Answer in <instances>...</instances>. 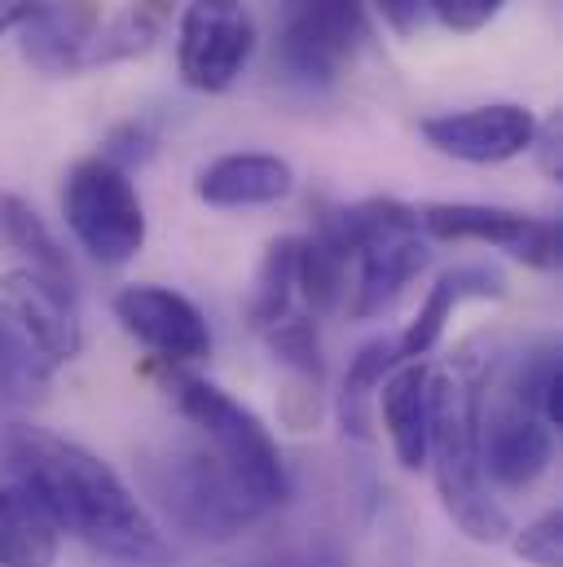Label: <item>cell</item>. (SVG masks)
Listing matches in <instances>:
<instances>
[{
	"label": "cell",
	"instance_id": "obj_28",
	"mask_svg": "<svg viewBox=\"0 0 563 567\" xmlns=\"http://www.w3.org/2000/svg\"><path fill=\"white\" fill-rule=\"evenodd\" d=\"M533 150H538V158H542V172H546V176H560V115H551L546 124H538Z\"/></svg>",
	"mask_w": 563,
	"mask_h": 567
},
{
	"label": "cell",
	"instance_id": "obj_1",
	"mask_svg": "<svg viewBox=\"0 0 563 567\" xmlns=\"http://www.w3.org/2000/svg\"><path fill=\"white\" fill-rule=\"evenodd\" d=\"M0 457L4 475L44 506L58 533H71L75 542L137 567L167 559L158 524L145 515L120 471L93 449L62 440L44 426L13 423L0 431Z\"/></svg>",
	"mask_w": 563,
	"mask_h": 567
},
{
	"label": "cell",
	"instance_id": "obj_29",
	"mask_svg": "<svg viewBox=\"0 0 563 567\" xmlns=\"http://www.w3.org/2000/svg\"><path fill=\"white\" fill-rule=\"evenodd\" d=\"M40 4H44V0H0V35L13 31V27H22Z\"/></svg>",
	"mask_w": 563,
	"mask_h": 567
},
{
	"label": "cell",
	"instance_id": "obj_10",
	"mask_svg": "<svg viewBox=\"0 0 563 567\" xmlns=\"http://www.w3.org/2000/svg\"><path fill=\"white\" fill-rule=\"evenodd\" d=\"M419 225L436 243H484L529 269L560 265V225L551 216H524L489 203H427Z\"/></svg>",
	"mask_w": 563,
	"mask_h": 567
},
{
	"label": "cell",
	"instance_id": "obj_27",
	"mask_svg": "<svg viewBox=\"0 0 563 567\" xmlns=\"http://www.w3.org/2000/svg\"><path fill=\"white\" fill-rule=\"evenodd\" d=\"M422 4L440 27H449L458 35H471V31L489 27L506 9V0H422Z\"/></svg>",
	"mask_w": 563,
	"mask_h": 567
},
{
	"label": "cell",
	"instance_id": "obj_5",
	"mask_svg": "<svg viewBox=\"0 0 563 567\" xmlns=\"http://www.w3.org/2000/svg\"><path fill=\"white\" fill-rule=\"evenodd\" d=\"M150 488L185 533L212 542H229L265 515L207 449H167L154 457Z\"/></svg>",
	"mask_w": 563,
	"mask_h": 567
},
{
	"label": "cell",
	"instance_id": "obj_7",
	"mask_svg": "<svg viewBox=\"0 0 563 567\" xmlns=\"http://www.w3.org/2000/svg\"><path fill=\"white\" fill-rule=\"evenodd\" d=\"M361 40V0H278V66L299 89H330Z\"/></svg>",
	"mask_w": 563,
	"mask_h": 567
},
{
	"label": "cell",
	"instance_id": "obj_21",
	"mask_svg": "<svg viewBox=\"0 0 563 567\" xmlns=\"http://www.w3.org/2000/svg\"><path fill=\"white\" fill-rule=\"evenodd\" d=\"M506 392H511L524 410H533L551 431H560L563 426V357H560V348H542V352L524 357V361L515 365Z\"/></svg>",
	"mask_w": 563,
	"mask_h": 567
},
{
	"label": "cell",
	"instance_id": "obj_17",
	"mask_svg": "<svg viewBox=\"0 0 563 567\" xmlns=\"http://www.w3.org/2000/svg\"><path fill=\"white\" fill-rule=\"evenodd\" d=\"M427 379L431 370L422 361H401L383 379V426L392 440V453L406 471L427 466Z\"/></svg>",
	"mask_w": 563,
	"mask_h": 567
},
{
	"label": "cell",
	"instance_id": "obj_9",
	"mask_svg": "<svg viewBox=\"0 0 563 567\" xmlns=\"http://www.w3.org/2000/svg\"><path fill=\"white\" fill-rule=\"evenodd\" d=\"M256 53V18L243 0H190L181 13V80L194 93H225Z\"/></svg>",
	"mask_w": 563,
	"mask_h": 567
},
{
	"label": "cell",
	"instance_id": "obj_23",
	"mask_svg": "<svg viewBox=\"0 0 563 567\" xmlns=\"http://www.w3.org/2000/svg\"><path fill=\"white\" fill-rule=\"evenodd\" d=\"M290 295H295V238H278V243H269L260 274H256L252 321L260 330L278 326L282 317H290Z\"/></svg>",
	"mask_w": 563,
	"mask_h": 567
},
{
	"label": "cell",
	"instance_id": "obj_14",
	"mask_svg": "<svg viewBox=\"0 0 563 567\" xmlns=\"http://www.w3.org/2000/svg\"><path fill=\"white\" fill-rule=\"evenodd\" d=\"M102 13L93 0H44L18 31L22 58L44 75H80L89 71V53L98 40Z\"/></svg>",
	"mask_w": 563,
	"mask_h": 567
},
{
	"label": "cell",
	"instance_id": "obj_12",
	"mask_svg": "<svg viewBox=\"0 0 563 567\" xmlns=\"http://www.w3.org/2000/svg\"><path fill=\"white\" fill-rule=\"evenodd\" d=\"M115 317H120V326L137 339L141 348H150L167 365L203 361L212 352L207 317L185 295H176L167 286H124L115 295Z\"/></svg>",
	"mask_w": 563,
	"mask_h": 567
},
{
	"label": "cell",
	"instance_id": "obj_3",
	"mask_svg": "<svg viewBox=\"0 0 563 567\" xmlns=\"http://www.w3.org/2000/svg\"><path fill=\"white\" fill-rule=\"evenodd\" d=\"M339 234L348 260L357 265L348 312L357 321L383 317L427 265V234L419 225V212L397 198H366L339 207Z\"/></svg>",
	"mask_w": 563,
	"mask_h": 567
},
{
	"label": "cell",
	"instance_id": "obj_26",
	"mask_svg": "<svg viewBox=\"0 0 563 567\" xmlns=\"http://www.w3.org/2000/svg\"><path fill=\"white\" fill-rule=\"evenodd\" d=\"M515 555L529 559L533 567H563V515L546 511L515 537Z\"/></svg>",
	"mask_w": 563,
	"mask_h": 567
},
{
	"label": "cell",
	"instance_id": "obj_4",
	"mask_svg": "<svg viewBox=\"0 0 563 567\" xmlns=\"http://www.w3.org/2000/svg\"><path fill=\"white\" fill-rule=\"evenodd\" d=\"M167 392H172L176 410L207 435L216 462L238 480V488L260 511H274L286 497L290 480H286V462H282V449L269 435V426L207 379L167 374Z\"/></svg>",
	"mask_w": 563,
	"mask_h": 567
},
{
	"label": "cell",
	"instance_id": "obj_20",
	"mask_svg": "<svg viewBox=\"0 0 563 567\" xmlns=\"http://www.w3.org/2000/svg\"><path fill=\"white\" fill-rule=\"evenodd\" d=\"M172 4L176 0H133V4H124V13H115L111 22L98 27V40H93V53H89V71L93 66H111V62H129V58L145 53L163 35V27L172 18Z\"/></svg>",
	"mask_w": 563,
	"mask_h": 567
},
{
	"label": "cell",
	"instance_id": "obj_16",
	"mask_svg": "<svg viewBox=\"0 0 563 567\" xmlns=\"http://www.w3.org/2000/svg\"><path fill=\"white\" fill-rule=\"evenodd\" d=\"M502 295H506V278L493 265H462V269L440 274V282L431 286L427 299H422L419 317L397 339L401 361H419L440 343V334H444V326H449L458 303H467V299H502Z\"/></svg>",
	"mask_w": 563,
	"mask_h": 567
},
{
	"label": "cell",
	"instance_id": "obj_24",
	"mask_svg": "<svg viewBox=\"0 0 563 567\" xmlns=\"http://www.w3.org/2000/svg\"><path fill=\"white\" fill-rule=\"evenodd\" d=\"M265 334H269V348H274L282 365H290L308 383H321L326 361H321V339H317L313 317H282L278 326H269Z\"/></svg>",
	"mask_w": 563,
	"mask_h": 567
},
{
	"label": "cell",
	"instance_id": "obj_19",
	"mask_svg": "<svg viewBox=\"0 0 563 567\" xmlns=\"http://www.w3.org/2000/svg\"><path fill=\"white\" fill-rule=\"evenodd\" d=\"M0 234H4V243L27 260L31 274H40V278H49V282H62L75 290V269H71L66 247L53 238V229L44 225V216H40L31 203H22V198H13V194H0Z\"/></svg>",
	"mask_w": 563,
	"mask_h": 567
},
{
	"label": "cell",
	"instance_id": "obj_22",
	"mask_svg": "<svg viewBox=\"0 0 563 567\" xmlns=\"http://www.w3.org/2000/svg\"><path fill=\"white\" fill-rule=\"evenodd\" d=\"M397 365H401L397 339H370L357 348V357L348 361V374H344V431L366 435V401H370V392L383 388V379Z\"/></svg>",
	"mask_w": 563,
	"mask_h": 567
},
{
	"label": "cell",
	"instance_id": "obj_6",
	"mask_svg": "<svg viewBox=\"0 0 563 567\" xmlns=\"http://www.w3.org/2000/svg\"><path fill=\"white\" fill-rule=\"evenodd\" d=\"M62 216L75 234V243L98 260V265H129L145 243V207L129 172L115 163L84 158L66 172L62 185Z\"/></svg>",
	"mask_w": 563,
	"mask_h": 567
},
{
	"label": "cell",
	"instance_id": "obj_25",
	"mask_svg": "<svg viewBox=\"0 0 563 567\" xmlns=\"http://www.w3.org/2000/svg\"><path fill=\"white\" fill-rule=\"evenodd\" d=\"M49 370L35 361V357H27L4 330H0V396H18V401H27V396H40L44 388H49Z\"/></svg>",
	"mask_w": 563,
	"mask_h": 567
},
{
	"label": "cell",
	"instance_id": "obj_13",
	"mask_svg": "<svg viewBox=\"0 0 563 567\" xmlns=\"http://www.w3.org/2000/svg\"><path fill=\"white\" fill-rule=\"evenodd\" d=\"M422 142L449 158L462 163H506L533 150L538 120L520 102H493V106H471V111H444L427 115L419 124Z\"/></svg>",
	"mask_w": 563,
	"mask_h": 567
},
{
	"label": "cell",
	"instance_id": "obj_2",
	"mask_svg": "<svg viewBox=\"0 0 563 567\" xmlns=\"http://www.w3.org/2000/svg\"><path fill=\"white\" fill-rule=\"evenodd\" d=\"M427 466L449 519L480 546L511 537V515L493 497L480 462V419L475 388L458 374L427 379Z\"/></svg>",
	"mask_w": 563,
	"mask_h": 567
},
{
	"label": "cell",
	"instance_id": "obj_30",
	"mask_svg": "<svg viewBox=\"0 0 563 567\" xmlns=\"http://www.w3.org/2000/svg\"><path fill=\"white\" fill-rule=\"evenodd\" d=\"M0 471H4V457H0Z\"/></svg>",
	"mask_w": 563,
	"mask_h": 567
},
{
	"label": "cell",
	"instance_id": "obj_8",
	"mask_svg": "<svg viewBox=\"0 0 563 567\" xmlns=\"http://www.w3.org/2000/svg\"><path fill=\"white\" fill-rule=\"evenodd\" d=\"M0 330L27 357H35L49 374L58 365L75 361L80 348H84L75 290L62 282H49L31 269L0 274Z\"/></svg>",
	"mask_w": 563,
	"mask_h": 567
},
{
	"label": "cell",
	"instance_id": "obj_18",
	"mask_svg": "<svg viewBox=\"0 0 563 567\" xmlns=\"http://www.w3.org/2000/svg\"><path fill=\"white\" fill-rule=\"evenodd\" d=\"M58 524L22 484H0V567H53L58 564Z\"/></svg>",
	"mask_w": 563,
	"mask_h": 567
},
{
	"label": "cell",
	"instance_id": "obj_15",
	"mask_svg": "<svg viewBox=\"0 0 563 567\" xmlns=\"http://www.w3.org/2000/svg\"><path fill=\"white\" fill-rule=\"evenodd\" d=\"M295 185L290 163L265 150H243V154H225L216 163H207L194 181V194L207 207H225V212H243V207H269L282 203Z\"/></svg>",
	"mask_w": 563,
	"mask_h": 567
},
{
	"label": "cell",
	"instance_id": "obj_11",
	"mask_svg": "<svg viewBox=\"0 0 563 567\" xmlns=\"http://www.w3.org/2000/svg\"><path fill=\"white\" fill-rule=\"evenodd\" d=\"M475 419H480V462L489 488H533L555 457V431L542 423L533 410H524L506 388L502 396L484 410L475 396Z\"/></svg>",
	"mask_w": 563,
	"mask_h": 567
}]
</instances>
